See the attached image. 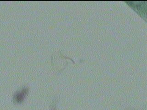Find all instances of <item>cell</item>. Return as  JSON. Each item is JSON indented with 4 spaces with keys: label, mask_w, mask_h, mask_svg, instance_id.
Listing matches in <instances>:
<instances>
[{
    "label": "cell",
    "mask_w": 147,
    "mask_h": 110,
    "mask_svg": "<svg viewBox=\"0 0 147 110\" xmlns=\"http://www.w3.org/2000/svg\"><path fill=\"white\" fill-rule=\"evenodd\" d=\"M27 92V91L26 89H24L17 93L15 96V100H16V101L20 102L21 101H23L26 96Z\"/></svg>",
    "instance_id": "cell-1"
}]
</instances>
